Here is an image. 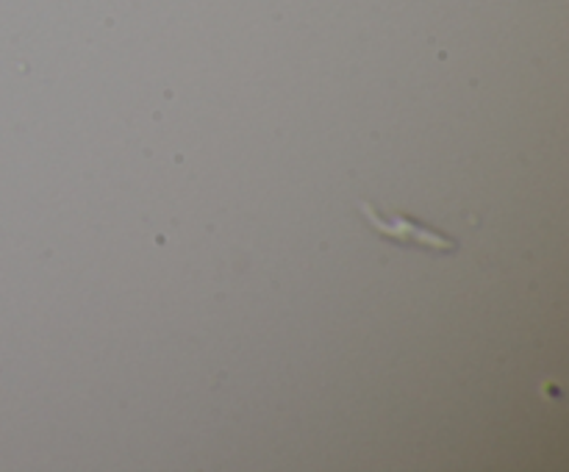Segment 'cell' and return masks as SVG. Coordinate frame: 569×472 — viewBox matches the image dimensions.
<instances>
[{"label":"cell","instance_id":"obj_1","mask_svg":"<svg viewBox=\"0 0 569 472\" xmlns=\"http://www.w3.org/2000/svg\"><path fill=\"white\" fill-rule=\"evenodd\" d=\"M359 211L376 228L378 237L392 244H400V248H420L433 255H450L461 248L459 239L439 231V228L426 225V222L415 220V217L403 214V211H381L378 205L367 203V200H361Z\"/></svg>","mask_w":569,"mask_h":472}]
</instances>
